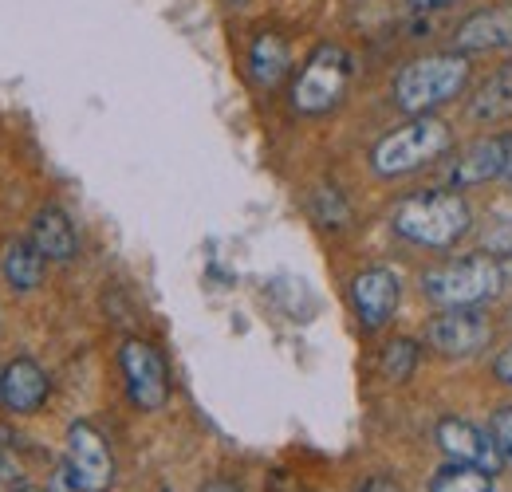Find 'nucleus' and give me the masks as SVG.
<instances>
[{"mask_svg": "<svg viewBox=\"0 0 512 492\" xmlns=\"http://www.w3.org/2000/svg\"><path fill=\"white\" fill-rule=\"evenodd\" d=\"M390 225L410 245L453 248L473 229V209L457 189H422L398 201Z\"/></svg>", "mask_w": 512, "mask_h": 492, "instance_id": "nucleus-1", "label": "nucleus"}, {"mask_svg": "<svg viewBox=\"0 0 512 492\" xmlns=\"http://www.w3.org/2000/svg\"><path fill=\"white\" fill-rule=\"evenodd\" d=\"M512 280V264L501 256H461L446 260L438 268L422 272V296L442 311L449 308H481L489 300H497Z\"/></svg>", "mask_w": 512, "mask_h": 492, "instance_id": "nucleus-2", "label": "nucleus"}, {"mask_svg": "<svg viewBox=\"0 0 512 492\" xmlns=\"http://www.w3.org/2000/svg\"><path fill=\"white\" fill-rule=\"evenodd\" d=\"M469 83V56L465 52H438L406 63L394 79V103L406 115H430L434 107L453 103Z\"/></svg>", "mask_w": 512, "mask_h": 492, "instance_id": "nucleus-3", "label": "nucleus"}, {"mask_svg": "<svg viewBox=\"0 0 512 492\" xmlns=\"http://www.w3.org/2000/svg\"><path fill=\"white\" fill-rule=\"evenodd\" d=\"M449 146H453V130L438 115H414L371 150V166L379 178H406L449 154Z\"/></svg>", "mask_w": 512, "mask_h": 492, "instance_id": "nucleus-4", "label": "nucleus"}, {"mask_svg": "<svg viewBox=\"0 0 512 492\" xmlns=\"http://www.w3.org/2000/svg\"><path fill=\"white\" fill-rule=\"evenodd\" d=\"M347 87H351V56L339 44H320L292 79V111L327 115L343 103Z\"/></svg>", "mask_w": 512, "mask_h": 492, "instance_id": "nucleus-5", "label": "nucleus"}, {"mask_svg": "<svg viewBox=\"0 0 512 492\" xmlns=\"http://www.w3.org/2000/svg\"><path fill=\"white\" fill-rule=\"evenodd\" d=\"M489 339H493V323L477 308H449L426 327V343L446 359H473L489 347Z\"/></svg>", "mask_w": 512, "mask_h": 492, "instance_id": "nucleus-6", "label": "nucleus"}, {"mask_svg": "<svg viewBox=\"0 0 512 492\" xmlns=\"http://www.w3.org/2000/svg\"><path fill=\"white\" fill-rule=\"evenodd\" d=\"M119 367L127 378L130 402L138 410H162L170 398V370L162 363V355L146 343V339H127L119 351Z\"/></svg>", "mask_w": 512, "mask_h": 492, "instance_id": "nucleus-7", "label": "nucleus"}, {"mask_svg": "<svg viewBox=\"0 0 512 492\" xmlns=\"http://www.w3.org/2000/svg\"><path fill=\"white\" fill-rule=\"evenodd\" d=\"M434 441H438V449L446 453L449 461H457V465H473V469H481V473H489V477H497L501 465H505V457H501L493 433L481 430V426H473L469 418H453V414H446V418L434 426Z\"/></svg>", "mask_w": 512, "mask_h": 492, "instance_id": "nucleus-8", "label": "nucleus"}, {"mask_svg": "<svg viewBox=\"0 0 512 492\" xmlns=\"http://www.w3.org/2000/svg\"><path fill=\"white\" fill-rule=\"evenodd\" d=\"M67 469L87 492H107L115 485V457L107 449V437L95 426L75 422L67 430Z\"/></svg>", "mask_w": 512, "mask_h": 492, "instance_id": "nucleus-9", "label": "nucleus"}, {"mask_svg": "<svg viewBox=\"0 0 512 492\" xmlns=\"http://www.w3.org/2000/svg\"><path fill=\"white\" fill-rule=\"evenodd\" d=\"M398 300H402V284L390 268H367L351 280V304H355V315L367 331L386 327L398 311Z\"/></svg>", "mask_w": 512, "mask_h": 492, "instance_id": "nucleus-10", "label": "nucleus"}, {"mask_svg": "<svg viewBox=\"0 0 512 492\" xmlns=\"http://www.w3.org/2000/svg\"><path fill=\"white\" fill-rule=\"evenodd\" d=\"M509 142L512 138H505V134L469 142V146L453 158V166H449V189H473V185L505 178V166H509Z\"/></svg>", "mask_w": 512, "mask_h": 492, "instance_id": "nucleus-11", "label": "nucleus"}, {"mask_svg": "<svg viewBox=\"0 0 512 492\" xmlns=\"http://www.w3.org/2000/svg\"><path fill=\"white\" fill-rule=\"evenodd\" d=\"M512 48V4H493L457 24L453 52L485 56V52H509Z\"/></svg>", "mask_w": 512, "mask_h": 492, "instance_id": "nucleus-12", "label": "nucleus"}, {"mask_svg": "<svg viewBox=\"0 0 512 492\" xmlns=\"http://www.w3.org/2000/svg\"><path fill=\"white\" fill-rule=\"evenodd\" d=\"M48 390H52V382L36 359H12L0 370V402L12 414H36L44 406Z\"/></svg>", "mask_w": 512, "mask_h": 492, "instance_id": "nucleus-13", "label": "nucleus"}, {"mask_svg": "<svg viewBox=\"0 0 512 492\" xmlns=\"http://www.w3.org/2000/svg\"><path fill=\"white\" fill-rule=\"evenodd\" d=\"M292 71V48L280 32H256L249 44V75L260 91H272L284 83V75Z\"/></svg>", "mask_w": 512, "mask_h": 492, "instance_id": "nucleus-14", "label": "nucleus"}, {"mask_svg": "<svg viewBox=\"0 0 512 492\" xmlns=\"http://www.w3.org/2000/svg\"><path fill=\"white\" fill-rule=\"evenodd\" d=\"M32 245L40 248L48 260H71L79 252V237H75V225L60 205H44L36 217H32Z\"/></svg>", "mask_w": 512, "mask_h": 492, "instance_id": "nucleus-15", "label": "nucleus"}, {"mask_svg": "<svg viewBox=\"0 0 512 492\" xmlns=\"http://www.w3.org/2000/svg\"><path fill=\"white\" fill-rule=\"evenodd\" d=\"M44 260H48V256L32 245V241H8L4 256H0V276H4L8 288L32 292V288H40V280H44Z\"/></svg>", "mask_w": 512, "mask_h": 492, "instance_id": "nucleus-16", "label": "nucleus"}, {"mask_svg": "<svg viewBox=\"0 0 512 492\" xmlns=\"http://www.w3.org/2000/svg\"><path fill=\"white\" fill-rule=\"evenodd\" d=\"M469 115L477 123H501L512 115V63L497 67L481 87L477 95L469 99Z\"/></svg>", "mask_w": 512, "mask_h": 492, "instance_id": "nucleus-17", "label": "nucleus"}, {"mask_svg": "<svg viewBox=\"0 0 512 492\" xmlns=\"http://www.w3.org/2000/svg\"><path fill=\"white\" fill-rule=\"evenodd\" d=\"M430 492H497V485H493L489 473H481V469H473V465L449 461V465H442V469L434 473Z\"/></svg>", "mask_w": 512, "mask_h": 492, "instance_id": "nucleus-18", "label": "nucleus"}, {"mask_svg": "<svg viewBox=\"0 0 512 492\" xmlns=\"http://www.w3.org/2000/svg\"><path fill=\"white\" fill-rule=\"evenodd\" d=\"M418 367V343L414 339H390L383 351V374L390 382H406Z\"/></svg>", "mask_w": 512, "mask_h": 492, "instance_id": "nucleus-19", "label": "nucleus"}, {"mask_svg": "<svg viewBox=\"0 0 512 492\" xmlns=\"http://www.w3.org/2000/svg\"><path fill=\"white\" fill-rule=\"evenodd\" d=\"M312 217H316L320 225H347L351 209H347V201L339 197V189L320 185V189L312 193Z\"/></svg>", "mask_w": 512, "mask_h": 492, "instance_id": "nucleus-20", "label": "nucleus"}, {"mask_svg": "<svg viewBox=\"0 0 512 492\" xmlns=\"http://www.w3.org/2000/svg\"><path fill=\"white\" fill-rule=\"evenodd\" d=\"M489 433H493V441H497V449H501L505 465H512V406H501V410L493 414Z\"/></svg>", "mask_w": 512, "mask_h": 492, "instance_id": "nucleus-21", "label": "nucleus"}, {"mask_svg": "<svg viewBox=\"0 0 512 492\" xmlns=\"http://www.w3.org/2000/svg\"><path fill=\"white\" fill-rule=\"evenodd\" d=\"M485 252H493V256H512V213L501 217V221L485 233Z\"/></svg>", "mask_w": 512, "mask_h": 492, "instance_id": "nucleus-22", "label": "nucleus"}, {"mask_svg": "<svg viewBox=\"0 0 512 492\" xmlns=\"http://www.w3.org/2000/svg\"><path fill=\"white\" fill-rule=\"evenodd\" d=\"M48 492H87L83 489V485H79V481H75V477H71V469H60V473H56V477H52V489Z\"/></svg>", "mask_w": 512, "mask_h": 492, "instance_id": "nucleus-23", "label": "nucleus"}, {"mask_svg": "<svg viewBox=\"0 0 512 492\" xmlns=\"http://www.w3.org/2000/svg\"><path fill=\"white\" fill-rule=\"evenodd\" d=\"M493 374H497L505 386H512V347H505V351L493 359Z\"/></svg>", "mask_w": 512, "mask_h": 492, "instance_id": "nucleus-24", "label": "nucleus"}, {"mask_svg": "<svg viewBox=\"0 0 512 492\" xmlns=\"http://www.w3.org/2000/svg\"><path fill=\"white\" fill-rule=\"evenodd\" d=\"M359 492H402L390 477H371V481H363L359 485Z\"/></svg>", "mask_w": 512, "mask_h": 492, "instance_id": "nucleus-25", "label": "nucleus"}, {"mask_svg": "<svg viewBox=\"0 0 512 492\" xmlns=\"http://www.w3.org/2000/svg\"><path fill=\"white\" fill-rule=\"evenodd\" d=\"M453 0H410V8H418V12H430V8H446Z\"/></svg>", "mask_w": 512, "mask_h": 492, "instance_id": "nucleus-26", "label": "nucleus"}, {"mask_svg": "<svg viewBox=\"0 0 512 492\" xmlns=\"http://www.w3.org/2000/svg\"><path fill=\"white\" fill-rule=\"evenodd\" d=\"M201 492H245V489H237V485H229V481H213V485H205Z\"/></svg>", "mask_w": 512, "mask_h": 492, "instance_id": "nucleus-27", "label": "nucleus"}, {"mask_svg": "<svg viewBox=\"0 0 512 492\" xmlns=\"http://www.w3.org/2000/svg\"><path fill=\"white\" fill-rule=\"evenodd\" d=\"M505 182L512 185V142H509V166H505Z\"/></svg>", "mask_w": 512, "mask_h": 492, "instance_id": "nucleus-28", "label": "nucleus"}, {"mask_svg": "<svg viewBox=\"0 0 512 492\" xmlns=\"http://www.w3.org/2000/svg\"><path fill=\"white\" fill-rule=\"evenodd\" d=\"M16 492H44V489H32V485H24V489H16Z\"/></svg>", "mask_w": 512, "mask_h": 492, "instance_id": "nucleus-29", "label": "nucleus"}, {"mask_svg": "<svg viewBox=\"0 0 512 492\" xmlns=\"http://www.w3.org/2000/svg\"><path fill=\"white\" fill-rule=\"evenodd\" d=\"M229 4H249V0H229Z\"/></svg>", "mask_w": 512, "mask_h": 492, "instance_id": "nucleus-30", "label": "nucleus"}]
</instances>
